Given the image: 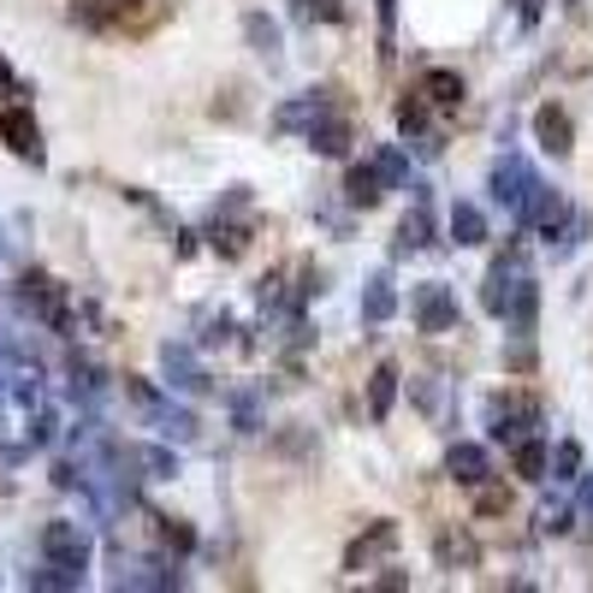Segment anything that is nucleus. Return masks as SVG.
I'll return each instance as SVG.
<instances>
[{
	"label": "nucleus",
	"mask_w": 593,
	"mask_h": 593,
	"mask_svg": "<svg viewBox=\"0 0 593 593\" xmlns=\"http://www.w3.org/2000/svg\"><path fill=\"white\" fill-rule=\"evenodd\" d=\"M42 557H48V564H60V570H72V575H83V570H90V557H96V540H90L83 522H48V529H42Z\"/></svg>",
	"instance_id": "1"
},
{
	"label": "nucleus",
	"mask_w": 593,
	"mask_h": 593,
	"mask_svg": "<svg viewBox=\"0 0 593 593\" xmlns=\"http://www.w3.org/2000/svg\"><path fill=\"white\" fill-rule=\"evenodd\" d=\"M529 279H534V273H529V261H522V250L499 255L493 268H486V285H481V309H486V315H499V321H504V309L516 303V291L529 285Z\"/></svg>",
	"instance_id": "2"
},
{
	"label": "nucleus",
	"mask_w": 593,
	"mask_h": 593,
	"mask_svg": "<svg viewBox=\"0 0 593 593\" xmlns=\"http://www.w3.org/2000/svg\"><path fill=\"white\" fill-rule=\"evenodd\" d=\"M486 190H493V202L504 208L511 220H522V208H529V197L540 190L534 179V167L529 161H516V154H504V161L493 167V179H486Z\"/></svg>",
	"instance_id": "3"
},
{
	"label": "nucleus",
	"mask_w": 593,
	"mask_h": 593,
	"mask_svg": "<svg viewBox=\"0 0 593 593\" xmlns=\"http://www.w3.org/2000/svg\"><path fill=\"white\" fill-rule=\"evenodd\" d=\"M410 309H415V326L422 333H451L458 326V296H451V285H415V296H410Z\"/></svg>",
	"instance_id": "4"
},
{
	"label": "nucleus",
	"mask_w": 593,
	"mask_h": 593,
	"mask_svg": "<svg viewBox=\"0 0 593 593\" xmlns=\"http://www.w3.org/2000/svg\"><path fill=\"white\" fill-rule=\"evenodd\" d=\"M0 137H7V149L19 154V161H30V167H42V161H48L42 125L30 119V108H7V113H0Z\"/></svg>",
	"instance_id": "5"
},
{
	"label": "nucleus",
	"mask_w": 593,
	"mask_h": 593,
	"mask_svg": "<svg viewBox=\"0 0 593 593\" xmlns=\"http://www.w3.org/2000/svg\"><path fill=\"white\" fill-rule=\"evenodd\" d=\"M529 428H540L534 398H493V440L516 445V440H529Z\"/></svg>",
	"instance_id": "6"
},
{
	"label": "nucleus",
	"mask_w": 593,
	"mask_h": 593,
	"mask_svg": "<svg viewBox=\"0 0 593 593\" xmlns=\"http://www.w3.org/2000/svg\"><path fill=\"white\" fill-rule=\"evenodd\" d=\"M445 475L458 486H486V475H493V458H486V445L475 440H458L445 451Z\"/></svg>",
	"instance_id": "7"
},
{
	"label": "nucleus",
	"mask_w": 593,
	"mask_h": 593,
	"mask_svg": "<svg viewBox=\"0 0 593 593\" xmlns=\"http://www.w3.org/2000/svg\"><path fill=\"white\" fill-rule=\"evenodd\" d=\"M137 12H143V0H78L72 19H78L83 30H113V24L137 19Z\"/></svg>",
	"instance_id": "8"
},
{
	"label": "nucleus",
	"mask_w": 593,
	"mask_h": 593,
	"mask_svg": "<svg viewBox=\"0 0 593 593\" xmlns=\"http://www.w3.org/2000/svg\"><path fill=\"white\" fill-rule=\"evenodd\" d=\"M422 101L440 113H458L463 108V78L451 72V66H433V72H422Z\"/></svg>",
	"instance_id": "9"
},
{
	"label": "nucleus",
	"mask_w": 593,
	"mask_h": 593,
	"mask_svg": "<svg viewBox=\"0 0 593 593\" xmlns=\"http://www.w3.org/2000/svg\"><path fill=\"white\" fill-rule=\"evenodd\" d=\"M351 137H356V131H351V119L326 108L315 125H309V149H315V154H344V149H351Z\"/></svg>",
	"instance_id": "10"
},
{
	"label": "nucleus",
	"mask_w": 593,
	"mask_h": 593,
	"mask_svg": "<svg viewBox=\"0 0 593 593\" xmlns=\"http://www.w3.org/2000/svg\"><path fill=\"white\" fill-rule=\"evenodd\" d=\"M161 369H167V380L179 392H202L208 386L202 369H197V356H190V344H161Z\"/></svg>",
	"instance_id": "11"
},
{
	"label": "nucleus",
	"mask_w": 593,
	"mask_h": 593,
	"mask_svg": "<svg viewBox=\"0 0 593 593\" xmlns=\"http://www.w3.org/2000/svg\"><path fill=\"white\" fill-rule=\"evenodd\" d=\"M534 137H540V149L546 154H570L575 143H570V113L564 108H540L534 113Z\"/></svg>",
	"instance_id": "12"
},
{
	"label": "nucleus",
	"mask_w": 593,
	"mask_h": 593,
	"mask_svg": "<svg viewBox=\"0 0 593 593\" xmlns=\"http://www.w3.org/2000/svg\"><path fill=\"white\" fill-rule=\"evenodd\" d=\"M380 197H386V184H380L374 161H362V167L344 172V202H351V208H374Z\"/></svg>",
	"instance_id": "13"
},
{
	"label": "nucleus",
	"mask_w": 593,
	"mask_h": 593,
	"mask_svg": "<svg viewBox=\"0 0 593 593\" xmlns=\"http://www.w3.org/2000/svg\"><path fill=\"white\" fill-rule=\"evenodd\" d=\"M415 190V208H410V214H404V225H398V250H422V243H428V232H433V225H428V190L422 184H410Z\"/></svg>",
	"instance_id": "14"
},
{
	"label": "nucleus",
	"mask_w": 593,
	"mask_h": 593,
	"mask_svg": "<svg viewBox=\"0 0 593 593\" xmlns=\"http://www.w3.org/2000/svg\"><path fill=\"white\" fill-rule=\"evenodd\" d=\"M398 380H404V374H398L392 362H380V369H374V380H369V415H374V422H386V415H392Z\"/></svg>",
	"instance_id": "15"
},
{
	"label": "nucleus",
	"mask_w": 593,
	"mask_h": 593,
	"mask_svg": "<svg viewBox=\"0 0 593 593\" xmlns=\"http://www.w3.org/2000/svg\"><path fill=\"white\" fill-rule=\"evenodd\" d=\"M398 131H404V137H415V143H422V149H440V143H433V131H428V101H422V90L398 101Z\"/></svg>",
	"instance_id": "16"
},
{
	"label": "nucleus",
	"mask_w": 593,
	"mask_h": 593,
	"mask_svg": "<svg viewBox=\"0 0 593 593\" xmlns=\"http://www.w3.org/2000/svg\"><path fill=\"white\" fill-rule=\"evenodd\" d=\"M392 540H398V529H392V522H374V529H369V540H356V546L344 552V570H369L374 557L392 546Z\"/></svg>",
	"instance_id": "17"
},
{
	"label": "nucleus",
	"mask_w": 593,
	"mask_h": 593,
	"mask_svg": "<svg viewBox=\"0 0 593 593\" xmlns=\"http://www.w3.org/2000/svg\"><path fill=\"white\" fill-rule=\"evenodd\" d=\"M392 309H398L392 279H386V273H374V279H369V291H362V321H392Z\"/></svg>",
	"instance_id": "18"
},
{
	"label": "nucleus",
	"mask_w": 593,
	"mask_h": 593,
	"mask_svg": "<svg viewBox=\"0 0 593 593\" xmlns=\"http://www.w3.org/2000/svg\"><path fill=\"white\" fill-rule=\"evenodd\" d=\"M451 238H458L463 250L486 243V220H481V208H475V202H458V208H451Z\"/></svg>",
	"instance_id": "19"
},
{
	"label": "nucleus",
	"mask_w": 593,
	"mask_h": 593,
	"mask_svg": "<svg viewBox=\"0 0 593 593\" xmlns=\"http://www.w3.org/2000/svg\"><path fill=\"white\" fill-rule=\"evenodd\" d=\"M546 463H552V451L540 440H516V475L522 481H546Z\"/></svg>",
	"instance_id": "20"
},
{
	"label": "nucleus",
	"mask_w": 593,
	"mask_h": 593,
	"mask_svg": "<svg viewBox=\"0 0 593 593\" xmlns=\"http://www.w3.org/2000/svg\"><path fill=\"white\" fill-rule=\"evenodd\" d=\"M131 463H143L154 481H172V475H179V458H172L167 445H143V451H131Z\"/></svg>",
	"instance_id": "21"
},
{
	"label": "nucleus",
	"mask_w": 593,
	"mask_h": 593,
	"mask_svg": "<svg viewBox=\"0 0 593 593\" xmlns=\"http://www.w3.org/2000/svg\"><path fill=\"white\" fill-rule=\"evenodd\" d=\"M374 172H380V184H386V190H404L410 184V161L398 149H380L374 154Z\"/></svg>",
	"instance_id": "22"
},
{
	"label": "nucleus",
	"mask_w": 593,
	"mask_h": 593,
	"mask_svg": "<svg viewBox=\"0 0 593 593\" xmlns=\"http://www.w3.org/2000/svg\"><path fill=\"white\" fill-rule=\"evenodd\" d=\"M243 37H250L255 42V54H279V24L273 19H261V12H250V19H243Z\"/></svg>",
	"instance_id": "23"
},
{
	"label": "nucleus",
	"mask_w": 593,
	"mask_h": 593,
	"mask_svg": "<svg viewBox=\"0 0 593 593\" xmlns=\"http://www.w3.org/2000/svg\"><path fill=\"white\" fill-rule=\"evenodd\" d=\"M326 113V96H303V101H291V108H279V125H315V119Z\"/></svg>",
	"instance_id": "24"
},
{
	"label": "nucleus",
	"mask_w": 593,
	"mask_h": 593,
	"mask_svg": "<svg viewBox=\"0 0 593 593\" xmlns=\"http://www.w3.org/2000/svg\"><path fill=\"white\" fill-rule=\"evenodd\" d=\"M433 552H440V564H475V540H469V534H440V540H433Z\"/></svg>",
	"instance_id": "25"
},
{
	"label": "nucleus",
	"mask_w": 593,
	"mask_h": 593,
	"mask_svg": "<svg viewBox=\"0 0 593 593\" xmlns=\"http://www.w3.org/2000/svg\"><path fill=\"white\" fill-rule=\"evenodd\" d=\"M119 587H179V575L167 564H137L131 575H119Z\"/></svg>",
	"instance_id": "26"
},
{
	"label": "nucleus",
	"mask_w": 593,
	"mask_h": 593,
	"mask_svg": "<svg viewBox=\"0 0 593 593\" xmlns=\"http://www.w3.org/2000/svg\"><path fill=\"white\" fill-rule=\"evenodd\" d=\"M546 475H557V481H575V475H582V445H557L552 451V463H546Z\"/></svg>",
	"instance_id": "27"
},
{
	"label": "nucleus",
	"mask_w": 593,
	"mask_h": 593,
	"mask_svg": "<svg viewBox=\"0 0 593 593\" xmlns=\"http://www.w3.org/2000/svg\"><path fill=\"white\" fill-rule=\"evenodd\" d=\"M296 19H344L339 0H296Z\"/></svg>",
	"instance_id": "28"
},
{
	"label": "nucleus",
	"mask_w": 593,
	"mask_h": 593,
	"mask_svg": "<svg viewBox=\"0 0 593 593\" xmlns=\"http://www.w3.org/2000/svg\"><path fill=\"white\" fill-rule=\"evenodd\" d=\"M540 529H546V534H570V511H564V504H546V511H540Z\"/></svg>",
	"instance_id": "29"
},
{
	"label": "nucleus",
	"mask_w": 593,
	"mask_h": 593,
	"mask_svg": "<svg viewBox=\"0 0 593 593\" xmlns=\"http://www.w3.org/2000/svg\"><path fill=\"white\" fill-rule=\"evenodd\" d=\"M161 540H167V546H179V552H190V546H197V534H190L184 522H161Z\"/></svg>",
	"instance_id": "30"
},
{
	"label": "nucleus",
	"mask_w": 593,
	"mask_h": 593,
	"mask_svg": "<svg viewBox=\"0 0 593 593\" xmlns=\"http://www.w3.org/2000/svg\"><path fill=\"white\" fill-rule=\"evenodd\" d=\"M374 12H380V30H386V42H392V24H398V0H374Z\"/></svg>",
	"instance_id": "31"
},
{
	"label": "nucleus",
	"mask_w": 593,
	"mask_h": 593,
	"mask_svg": "<svg viewBox=\"0 0 593 593\" xmlns=\"http://www.w3.org/2000/svg\"><path fill=\"white\" fill-rule=\"evenodd\" d=\"M540 12H546V0H516V19L522 24H540Z\"/></svg>",
	"instance_id": "32"
},
{
	"label": "nucleus",
	"mask_w": 593,
	"mask_h": 593,
	"mask_svg": "<svg viewBox=\"0 0 593 593\" xmlns=\"http://www.w3.org/2000/svg\"><path fill=\"white\" fill-rule=\"evenodd\" d=\"M582 511H587V516H593V481H587V486H582Z\"/></svg>",
	"instance_id": "33"
},
{
	"label": "nucleus",
	"mask_w": 593,
	"mask_h": 593,
	"mask_svg": "<svg viewBox=\"0 0 593 593\" xmlns=\"http://www.w3.org/2000/svg\"><path fill=\"white\" fill-rule=\"evenodd\" d=\"M564 7H582V0H564Z\"/></svg>",
	"instance_id": "34"
}]
</instances>
